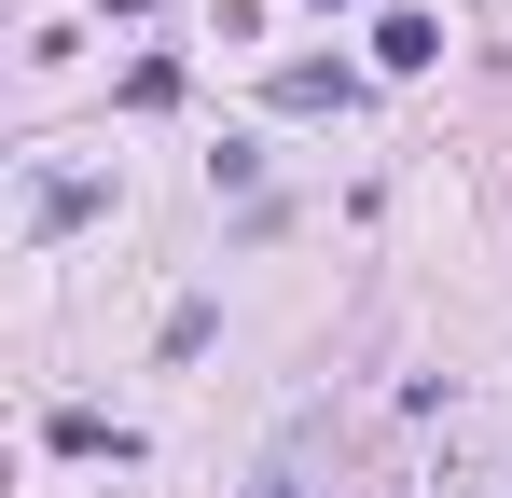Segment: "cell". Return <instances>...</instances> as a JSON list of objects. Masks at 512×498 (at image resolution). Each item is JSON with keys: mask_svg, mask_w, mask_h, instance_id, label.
<instances>
[{"mask_svg": "<svg viewBox=\"0 0 512 498\" xmlns=\"http://www.w3.org/2000/svg\"><path fill=\"white\" fill-rule=\"evenodd\" d=\"M263 97H277V111H346V97H360V70H333V56H291Z\"/></svg>", "mask_w": 512, "mask_h": 498, "instance_id": "cell-1", "label": "cell"}, {"mask_svg": "<svg viewBox=\"0 0 512 498\" xmlns=\"http://www.w3.org/2000/svg\"><path fill=\"white\" fill-rule=\"evenodd\" d=\"M429 56H443L429 14H388V28H374V70H429Z\"/></svg>", "mask_w": 512, "mask_h": 498, "instance_id": "cell-2", "label": "cell"}, {"mask_svg": "<svg viewBox=\"0 0 512 498\" xmlns=\"http://www.w3.org/2000/svg\"><path fill=\"white\" fill-rule=\"evenodd\" d=\"M263 498H305V485H263Z\"/></svg>", "mask_w": 512, "mask_h": 498, "instance_id": "cell-3", "label": "cell"}]
</instances>
